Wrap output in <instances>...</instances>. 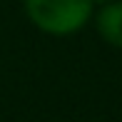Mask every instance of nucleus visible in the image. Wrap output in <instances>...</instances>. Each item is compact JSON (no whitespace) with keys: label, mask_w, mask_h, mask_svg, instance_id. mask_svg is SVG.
<instances>
[{"label":"nucleus","mask_w":122,"mask_h":122,"mask_svg":"<svg viewBox=\"0 0 122 122\" xmlns=\"http://www.w3.org/2000/svg\"><path fill=\"white\" fill-rule=\"evenodd\" d=\"M92 3H95V5H100V8H102V5H107V3H112V0H92Z\"/></svg>","instance_id":"7ed1b4c3"},{"label":"nucleus","mask_w":122,"mask_h":122,"mask_svg":"<svg viewBox=\"0 0 122 122\" xmlns=\"http://www.w3.org/2000/svg\"><path fill=\"white\" fill-rule=\"evenodd\" d=\"M25 13L37 30L47 35H72L90 23L92 0H25Z\"/></svg>","instance_id":"f257e3e1"},{"label":"nucleus","mask_w":122,"mask_h":122,"mask_svg":"<svg viewBox=\"0 0 122 122\" xmlns=\"http://www.w3.org/2000/svg\"><path fill=\"white\" fill-rule=\"evenodd\" d=\"M97 32L107 45L122 50V0H112V3L102 5L95 15Z\"/></svg>","instance_id":"f03ea898"}]
</instances>
